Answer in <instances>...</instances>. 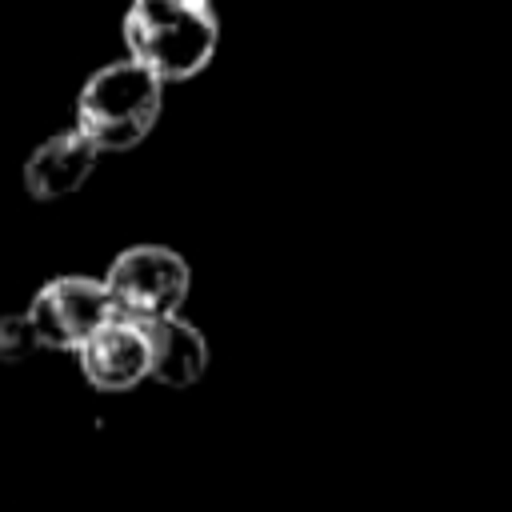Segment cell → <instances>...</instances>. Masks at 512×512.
<instances>
[{
  "mask_svg": "<svg viewBox=\"0 0 512 512\" xmlns=\"http://www.w3.org/2000/svg\"><path fill=\"white\" fill-rule=\"evenodd\" d=\"M220 44V20L208 0H136L124 16L128 60L160 84L200 76Z\"/></svg>",
  "mask_w": 512,
  "mask_h": 512,
  "instance_id": "obj_1",
  "label": "cell"
},
{
  "mask_svg": "<svg viewBox=\"0 0 512 512\" xmlns=\"http://www.w3.org/2000/svg\"><path fill=\"white\" fill-rule=\"evenodd\" d=\"M164 84L132 60H112L96 68L76 96V132H84L100 152L136 148L160 120Z\"/></svg>",
  "mask_w": 512,
  "mask_h": 512,
  "instance_id": "obj_2",
  "label": "cell"
},
{
  "mask_svg": "<svg viewBox=\"0 0 512 512\" xmlns=\"http://www.w3.org/2000/svg\"><path fill=\"white\" fill-rule=\"evenodd\" d=\"M104 284L116 304V316L136 324H156L180 316V304L188 300L192 288V268L168 244H132L120 256H112Z\"/></svg>",
  "mask_w": 512,
  "mask_h": 512,
  "instance_id": "obj_3",
  "label": "cell"
},
{
  "mask_svg": "<svg viewBox=\"0 0 512 512\" xmlns=\"http://www.w3.org/2000/svg\"><path fill=\"white\" fill-rule=\"evenodd\" d=\"M28 320L44 348L80 352L88 336H96L108 320H116V304L108 296L104 276H52L28 304Z\"/></svg>",
  "mask_w": 512,
  "mask_h": 512,
  "instance_id": "obj_4",
  "label": "cell"
},
{
  "mask_svg": "<svg viewBox=\"0 0 512 512\" xmlns=\"http://www.w3.org/2000/svg\"><path fill=\"white\" fill-rule=\"evenodd\" d=\"M84 380L96 392H132L136 384H144L152 376V344H148V328L136 320H108L96 336L84 340V348L76 352Z\"/></svg>",
  "mask_w": 512,
  "mask_h": 512,
  "instance_id": "obj_5",
  "label": "cell"
},
{
  "mask_svg": "<svg viewBox=\"0 0 512 512\" xmlns=\"http://www.w3.org/2000/svg\"><path fill=\"white\" fill-rule=\"evenodd\" d=\"M96 160H100V148L84 132H76V128L56 132L44 144H36L32 156L24 160V188L32 200L72 196L92 176Z\"/></svg>",
  "mask_w": 512,
  "mask_h": 512,
  "instance_id": "obj_6",
  "label": "cell"
},
{
  "mask_svg": "<svg viewBox=\"0 0 512 512\" xmlns=\"http://www.w3.org/2000/svg\"><path fill=\"white\" fill-rule=\"evenodd\" d=\"M148 328V344H152V380L168 384V388H188L204 376L208 368V340L196 324H188L184 316H168Z\"/></svg>",
  "mask_w": 512,
  "mask_h": 512,
  "instance_id": "obj_7",
  "label": "cell"
},
{
  "mask_svg": "<svg viewBox=\"0 0 512 512\" xmlns=\"http://www.w3.org/2000/svg\"><path fill=\"white\" fill-rule=\"evenodd\" d=\"M40 336L28 320V312H8L0 316V364H16V360H28L32 352H40Z\"/></svg>",
  "mask_w": 512,
  "mask_h": 512,
  "instance_id": "obj_8",
  "label": "cell"
}]
</instances>
